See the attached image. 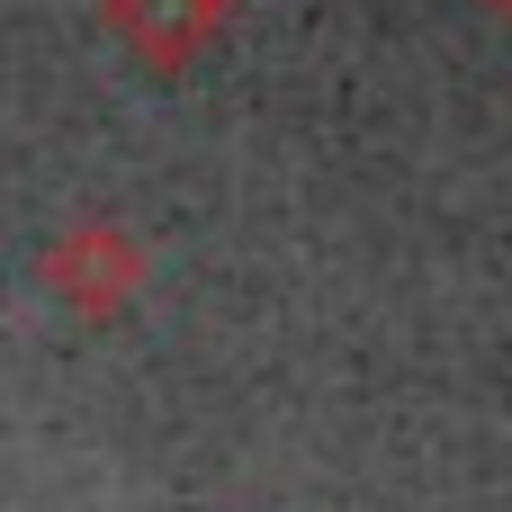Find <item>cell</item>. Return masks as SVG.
<instances>
[{
	"label": "cell",
	"mask_w": 512,
	"mask_h": 512,
	"mask_svg": "<svg viewBox=\"0 0 512 512\" xmlns=\"http://www.w3.org/2000/svg\"><path fill=\"white\" fill-rule=\"evenodd\" d=\"M216 18H225V0H108V27H117L144 63H180Z\"/></svg>",
	"instance_id": "obj_2"
},
{
	"label": "cell",
	"mask_w": 512,
	"mask_h": 512,
	"mask_svg": "<svg viewBox=\"0 0 512 512\" xmlns=\"http://www.w3.org/2000/svg\"><path fill=\"white\" fill-rule=\"evenodd\" d=\"M504 9H512V0H504Z\"/></svg>",
	"instance_id": "obj_3"
},
{
	"label": "cell",
	"mask_w": 512,
	"mask_h": 512,
	"mask_svg": "<svg viewBox=\"0 0 512 512\" xmlns=\"http://www.w3.org/2000/svg\"><path fill=\"white\" fill-rule=\"evenodd\" d=\"M45 279H54L63 306H81V315H117V306L135 297V279H144V252H135L117 225H72V234L45 252Z\"/></svg>",
	"instance_id": "obj_1"
}]
</instances>
